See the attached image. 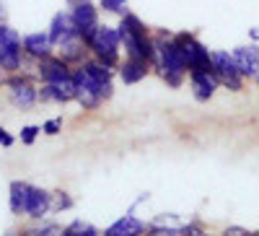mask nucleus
<instances>
[{"label": "nucleus", "instance_id": "bb28decb", "mask_svg": "<svg viewBox=\"0 0 259 236\" xmlns=\"http://www.w3.org/2000/svg\"><path fill=\"white\" fill-rule=\"evenodd\" d=\"M73 208V198L68 192H52V210H70Z\"/></svg>", "mask_w": 259, "mask_h": 236}, {"label": "nucleus", "instance_id": "f704fd0d", "mask_svg": "<svg viewBox=\"0 0 259 236\" xmlns=\"http://www.w3.org/2000/svg\"><path fill=\"white\" fill-rule=\"evenodd\" d=\"M254 83H256V86H259V70H256V73H254Z\"/></svg>", "mask_w": 259, "mask_h": 236}, {"label": "nucleus", "instance_id": "aec40b11", "mask_svg": "<svg viewBox=\"0 0 259 236\" xmlns=\"http://www.w3.org/2000/svg\"><path fill=\"white\" fill-rule=\"evenodd\" d=\"M85 73H89L96 83H106V81H114V68H109V65H104L101 60H96V57H89L80 65Z\"/></svg>", "mask_w": 259, "mask_h": 236}, {"label": "nucleus", "instance_id": "412c9836", "mask_svg": "<svg viewBox=\"0 0 259 236\" xmlns=\"http://www.w3.org/2000/svg\"><path fill=\"white\" fill-rule=\"evenodd\" d=\"M62 236H104L99 228H94L91 223H85V221H73V223H68L62 228Z\"/></svg>", "mask_w": 259, "mask_h": 236}, {"label": "nucleus", "instance_id": "2f4dec72", "mask_svg": "<svg viewBox=\"0 0 259 236\" xmlns=\"http://www.w3.org/2000/svg\"><path fill=\"white\" fill-rule=\"evenodd\" d=\"M221 236H251V233H249L246 228H241V226H228Z\"/></svg>", "mask_w": 259, "mask_h": 236}, {"label": "nucleus", "instance_id": "c9c22d12", "mask_svg": "<svg viewBox=\"0 0 259 236\" xmlns=\"http://www.w3.org/2000/svg\"><path fill=\"white\" fill-rule=\"evenodd\" d=\"M3 83H6V75H3V73H0V86H3Z\"/></svg>", "mask_w": 259, "mask_h": 236}, {"label": "nucleus", "instance_id": "7c9ffc66", "mask_svg": "<svg viewBox=\"0 0 259 236\" xmlns=\"http://www.w3.org/2000/svg\"><path fill=\"white\" fill-rule=\"evenodd\" d=\"M16 143V138L6 130V127H0V148H11Z\"/></svg>", "mask_w": 259, "mask_h": 236}, {"label": "nucleus", "instance_id": "7ed1b4c3", "mask_svg": "<svg viewBox=\"0 0 259 236\" xmlns=\"http://www.w3.org/2000/svg\"><path fill=\"white\" fill-rule=\"evenodd\" d=\"M85 45H89L91 57L101 60L104 65H109V68H114V70H117V65H119V50H122V45H119V34H117V26L99 24V26H96V31L91 34V39L85 42Z\"/></svg>", "mask_w": 259, "mask_h": 236}, {"label": "nucleus", "instance_id": "20e7f679", "mask_svg": "<svg viewBox=\"0 0 259 236\" xmlns=\"http://www.w3.org/2000/svg\"><path fill=\"white\" fill-rule=\"evenodd\" d=\"M174 45L184 60L187 73H197V70H212L210 65V50L197 39V34L192 31H179L174 34Z\"/></svg>", "mask_w": 259, "mask_h": 236}, {"label": "nucleus", "instance_id": "9d476101", "mask_svg": "<svg viewBox=\"0 0 259 236\" xmlns=\"http://www.w3.org/2000/svg\"><path fill=\"white\" fill-rule=\"evenodd\" d=\"M189 89H192L194 99L205 104L215 96V91L221 89V81L212 70H197V73H189Z\"/></svg>", "mask_w": 259, "mask_h": 236}, {"label": "nucleus", "instance_id": "ddd939ff", "mask_svg": "<svg viewBox=\"0 0 259 236\" xmlns=\"http://www.w3.org/2000/svg\"><path fill=\"white\" fill-rule=\"evenodd\" d=\"M75 34H78V31H75V24H73L70 11H57V13L50 18L47 36H50V42H52V47L62 45L65 39H70V36H75Z\"/></svg>", "mask_w": 259, "mask_h": 236}, {"label": "nucleus", "instance_id": "f8f14e48", "mask_svg": "<svg viewBox=\"0 0 259 236\" xmlns=\"http://www.w3.org/2000/svg\"><path fill=\"white\" fill-rule=\"evenodd\" d=\"M55 50H57V57H60V60H65L70 68H75V65H83V62L91 57V52H89V45H85V42H83L78 34H75V36H70V39H65L62 45H57Z\"/></svg>", "mask_w": 259, "mask_h": 236}, {"label": "nucleus", "instance_id": "0eeeda50", "mask_svg": "<svg viewBox=\"0 0 259 236\" xmlns=\"http://www.w3.org/2000/svg\"><path fill=\"white\" fill-rule=\"evenodd\" d=\"M70 16H73V24H75V31L83 42H89L91 34L96 31V26L101 24L99 21V6H94L91 0L89 3H80L75 8H70Z\"/></svg>", "mask_w": 259, "mask_h": 236}, {"label": "nucleus", "instance_id": "4468645a", "mask_svg": "<svg viewBox=\"0 0 259 236\" xmlns=\"http://www.w3.org/2000/svg\"><path fill=\"white\" fill-rule=\"evenodd\" d=\"M150 70H153L150 62L148 60H138V57H124V60H119V65H117V75H119V81L124 86H135V83L145 81Z\"/></svg>", "mask_w": 259, "mask_h": 236}, {"label": "nucleus", "instance_id": "c756f323", "mask_svg": "<svg viewBox=\"0 0 259 236\" xmlns=\"http://www.w3.org/2000/svg\"><path fill=\"white\" fill-rule=\"evenodd\" d=\"M182 236H212L205 226H200V223H184L182 226Z\"/></svg>", "mask_w": 259, "mask_h": 236}, {"label": "nucleus", "instance_id": "72a5a7b5", "mask_svg": "<svg viewBox=\"0 0 259 236\" xmlns=\"http://www.w3.org/2000/svg\"><path fill=\"white\" fill-rule=\"evenodd\" d=\"M0 21L6 24V6H3V0H0Z\"/></svg>", "mask_w": 259, "mask_h": 236}, {"label": "nucleus", "instance_id": "473e14b6", "mask_svg": "<svg viewBox=\"0 0 259 236\" xmlns=\"http://www.w3.org/2000/svg\"><path fill=\"white\" fill-rule=\"evenodd\" d=\"M80 3H89V0H65V6H68V8H75Z\"/></svg>", "mask_w": 259, "mask_h": 236}, {"label": "nucleus", "instance_id": "5701e85b", "mask_svg": "<svg viewBox=\"0 0 259 236\" xmlns=\"http://www.w3.org/2000/svg\"><path fill=\"white\" fill-rule=\"evenodd\" d=\"M127 3H130V0H99V11L124 16L127 13Z\"/></svg>", "mask_w": 259, "mask_h": 236}, {"label": "nucleus", "instance_id": "a19ab883", "mask_svg": "<svg viewBox=\"0 0 259 236\" xmlns=\"http://www.w3.org/2000/svg\"><path fill=\"white\" fill-rule=\"evenodd\" d=\"M24 236H26V233H24Z\"/></svg>", "mask_w": 259, "mask_h": 236}, {"label": "nucleus", "instance_id": "f257e3e1", "mask_svg": "<svg viewBox=\"0 0 259 236\" xmlns=\"http://www.w3.org/2000/svg\"><path fill=\"white\" fill-rule=\"evenodd\" d=\"M150 68L161 75V81L168 89H182L184 86L187 68H184V60L174 45V34L171 31L153 34V60H150Z\"/></svg>", "mask_w": 259, "mask_h": 236}, {"label": "nucleus", "instance_id": "e433bc0d", "mask_svg": "<svg viewBox=\"0 0 259 236\" xmlns=\"http://www.w3.org/2000/svg\"><path fill=\"white\" fill-rule=\"evenodd\" d=\"M251 236H259V231H256V233H251Z\"/></svg>", "mask_w": 259, "mask_h": 236}, {"label": "nucleus", "instance_id": "dca6fc26", "mask_svg": "<svg viewBox=\"0 0 259 236\" xmlns=\"http://www.w3.org/2000/svg\"><path fill=\"white\" fill-rule=\"evenodd\" d=\"M145 223L140 218H135L133 213H127V216L117 218L109 228L104 231V236H145Z\"/></svg>", "mask_w": 259, "mask_h": 236}, {"label": "nucleus", "instance_id": "39448f33", "mask_svg": "<svg viewBox=\"0 0 259 236\" xmlns=\"http://www.w3.org/2000/svg\"><path fill=\"white\" fill-rule=\"evenodd\" d=\"M6 96L11 101V106L16 109L26 112L39 101V86L34 81V75H26V73H13V75H6Z\"/></svg>", "mask_w": 259, "mask_h": 236}, {"label": "nucleus", "instance_id": "f3484780", "mask_svg": "<svg viewBox=\"0 0 259 236\" xmlns=\"http://www.w3.org/2000/svg\"><path fill=\"white\" fill-rule=\"evenodd\" d=\"M24 50L21 45H8V47H0V73L3 75H13L24 70Z\"/></svg>", "mask_w": 259, "mask_h": 236}, {"label": "nucleus", "instance_id": "4be33fe9", "mask_svg": "<svg viewBox=\"0 0 259 236\" xmlns=\"http://www.w3.org/2000/svg\"><path fill=\"white\" fill-rule=\"evenodd\" d=\"M145 236H182L179 226H166V223H150L145 228Z\"/></svg>", "mask_w": 259, "mask_h": 236}, {"label": "nucleus", "instance_id": "2eb2a0df", "mask_svg": "<svg viewBox=\"0 0 259 236\" xmlns=\"http://www.w3.org/2000/svg\"><path fill=\"white\" fill-rule=\"evenodd\" d=\"M231 57L236 62V68L244 78H254V73L259 70V60H256V52H254V45H244V47H233L231 50Z\"/></svg>", "mask_w": 259, "mask_h": 236}, {"label": "nucleus", "instance_id": "9b49d317", "mask_svg": "<svg viewBox=\"0 0 259 236\" xmlns=\"http://www.w3.org/2000/svg\"><path fill=\"white\" fill-rule=\"evenodd\" d=\"M21 50L29 60H41V57H50L55 55V47L47 36V31H31V34H24L21 36Z\"/></svg>", "mask_w": 259, "mask_h": 236}, {"label": "nucleus", "instance_id": "4c0bfd02", "mask_svg": "<svg viewBox=\"0 0 259 236\" xmlns=\"http://www.w3.org/2000/svg\"><path fill=\"white\" fill-rule=\"evenodd\" d=\"M0 29H3V21H0Z\"/></svg>", "mask_w": 259, "mask_h": 236}, {"label": "nucleus", "instance_id": "393cba45", "mask_svg": "<svg viewBox=\"0 0 259 236\" xmlns=\"http://www.w3.org/2000/svg\"><path fill=\"white\" fill-rule=\"evenodd\" d=\"M26 236H62V226L57 223H41L39 228H31V231H24Z\"/></svg>", "mask_w": 259, "mask_h": 236}, {"label": "nucleus", "instance_id": "f03ea898", "mask_svg": "<svg viewBox=\"0 0 259 236\" xmlns=\"http://www.w3.org/2000/svg\"><path fill=\"white\" fill-rule=\"evenodd\" d=\"M117 34H119V45L124 47L127 57H138L148 62L153 60V34H150V29L145 26V21L140 16H135L133 11L119 16Z\"/></svg>", "mask_w": 259, "mask_h": 236}, {"label": "nucleus", "instance_id": "1a4fd4ad", "mask_svg": "<svg viewBox=\"0 0 259 236\" xmlns=\"http://www.w3.org/2000/svg\"><path fill=\"white\" fill-rule=\"evenodd\" d=\"M52 213V192L45 187L29 184V198H26V213L24 216L34 218V221H45Z\"/></svg>", "mask_w": 259, "mask_h": 236}, {"label": "nucleus", "instance_id": "a211bd4d", "mask_svg": "<svg viewBox=\"0 0 259 236\" xmlns=\"http://www.w3.org/2000/svg\"><path fill=\"white\" fill-rule=\"evenodd\" d=\"M26 198H29V182L13 179L8 187V208L13 216H24L26 213Z\"/></svg>", "mask_w": 259, "mask_h": 236}, {"label": "nucleus", "instance_id": "a878e982", "mask_svg": "<svg viewBox=\"0 0 259 236\" xmlns=\"http://www.w3.org/2000/svg\"><path fill=\"white\" fill-rule=\"evenodd\" d=\"M244 83H246V78L244 75H226V78H221V86L223 89H228V91H233V94H239V91H244Z\"/></svg>", "mask_w": 259, "mask_h": 236}, {"label": "nucleus", "instance_id": "b1692460", "mask_svg": "<svg viewBox=\"0 0 259 236\" xmlns=\"http://www.w3.org/2000/svg\"><path fill=\"white\" fill-rule=\"evenodd\" d=\"M8 45H21V34L13 26L3 24V29H0V47H8Z\"/></svg>", "mask_w": 259, "mask_h": 236}, {"label": "nucleus", "instance_id": "423d86ee", "mask_svg": "<svg viewBox=\"0 0 259 236\" xmlns=\"http://www.w3.org/2000/svg\"><path fill=\"white\" fill-rule=\"evenodd\" d=\"M75 99H78V89H75L73 73H70V78H62L57 83H41L39 86V101L41 104H70Z\"/></svg>", "mask_w": 259, "mask_h": 236}, {"label": "nucleus", "instance_id": "c85d7f7f", "mask_svg": "<svg viewBox=\"0 0 259 236\" xmlns=\"http://www.w3.org/2000/svg\"><path fill=\"white\" fill-rule=\"evenodd\" d=\"M41 133H45V135H60V133H62V117L47 120L45 125H41Z\"/></svg>", "mask_w": 259, "mask_h": 236}, {"label": "nucleus", "instance_id": "6e6552de", "mask_svg": "<svg viewBox=\"0 0 259 236\" xmlns=\"http://www.w3.org/2000/svg\"><path fill=\"white\" fill-rule=\"evenodd\" d=\"M34 70H36V78L41 83H57L62 78H70L73 68L68 65L65 60H60L57 55H50V57H41L34 62Z\"/></svg>", "mask_w": 259, "mask_h": 236}, {"label": "nucleus", "instance_id": "6ab92c4d", "mask_svg": "<svg viewBox=\"0 0 259 236\" xmlns=\"http://www.w3.org/2000/svg\"><path fill=\"white\" fill-rule=\"evenodd\" d=\"M210 65H212V73L218 75V81L226 78V75H236V73H239V68H236V62H233L228 50H210Z\"/></svg>", "mask_w": 259, "mask_h": 236}, {"label": "nucleus", "instance_id": "cd10ccee", "mask_svg": "<svg viewBox=\"0 0 259 236\" xmlns=\"http://www.w3.org/2000/svg\"><path fill=\"white\" fill-rule=\"evenodd\" d=\"M39 133H41L39 125H26V127H21V143H24V145H31V143L39 138Z\"/></svg>", "mask_w": 259, "mask_h": 236}, {"label": "nucleus", "instance_id": "58836bf2", "mask_svg": "<svg viewBox=\"0 0 259 236\" xmlns=\"http://www.w3.org/2000/svg\"><path fill=\"white\" fill-rule=\"evenodd\" d=\"M8 236H16V233H8Z\"/></svg>", "mask_w": 259, "mask_h": 236}, {"label": "nucleus", "instance_id": "ea45409f", "mask_svg": "<svg viewBox=\"0 0 259 236\" xmlns=\"http://www.w3.org/2000/svg\"><path fill=\"white\" fill-rule=\"evenodd\" d=\"M21 236H24V233H21Z\"/></svg>", "mask_w": 259, "mask_h": 236}]
</instances>
